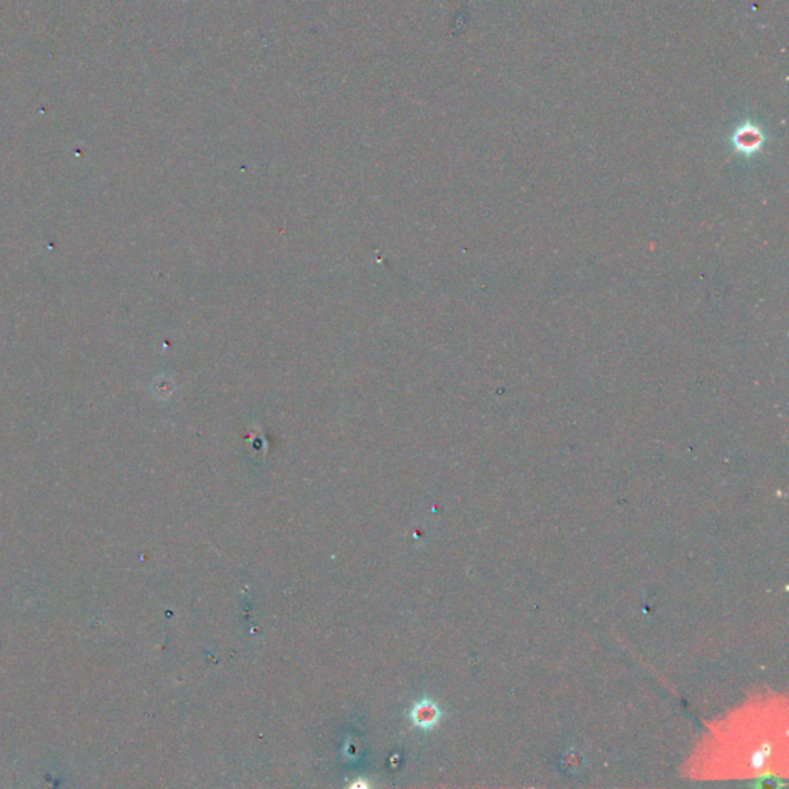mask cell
Returning <instances> with one entry per match:
<instances>
[{"instance_id": "1", "label": "cell", "mask_w": 789, "mask_h": 789, "mask_svg": "<svg viewBox=\"0 0 789 789\" xmlns=\"http://www.w3.org/2000/svg\"><path fill=\"white\" fill-rule=\"evenodd\" d=\"M734 141L737 143V147L740 150H744V152H753L757 147H760V143L763 141V134L760 133V130L754 127V125H743L737 130V133L734 136Z\"/></svg>"}, {"instance_id": "2", "label": "cell", "mask_w": 789, "mask_h": 789, "mask_svg": "<svg viewBox=\"0 0 789 789\" xmlns=\"http://www.w3.org/2000/svg\"><path fill=\"white\" fill-rule=\"evenodd\" d=\"M415 722L421 726H430L434 725L438 717H440V712H438L436 707L434 705H418L415 707Z\"/></svg>"}]
</instances>
